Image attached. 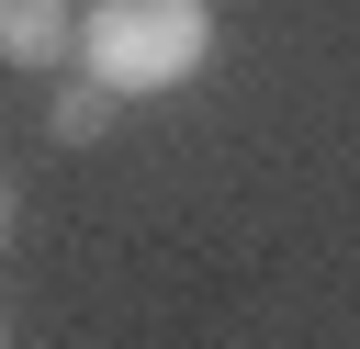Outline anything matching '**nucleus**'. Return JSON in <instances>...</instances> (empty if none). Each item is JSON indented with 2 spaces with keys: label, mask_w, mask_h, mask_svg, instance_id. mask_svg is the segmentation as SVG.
I'll list each match as a JSON object with an SVG mask.
<instances>
[{
  "label": "nucleus",
  "mask_w": 360,
  "mask_h": 349,
  "mask_svg": "<svg viewBox=\"0 0 360 349\" xmlns=\"http://www.w3.org/2000/svg\"><path fill=\"white\" fill-rule=\"evenodd\" d=\"M79 56L101 90H180L214 56V0H90Z\"/></svg>",
  "instance_id": "obj_1"
},
{
  "label": "nucleus",
  "mask_w": 360,
  "mask_h": 349,
  "mask_svg": "<svg viewBox=\"0 0 360 349\" xmlns=\"http://www.w3.org/2000/svg\"><path fill=\"white\" fill-rule=\"evenodd\" d=\"M0 56L11 68H56L68 56V0H0Z\"/></svg>",
  "instance_id": "obj_2"
},
{
  "label": "nucleus",
  "mask_w": 360,
  "mask_h": 349,
  "mask_svg": "<svg viewBox=\"0 0 360 349\" xmlns=\"http://www.w3.org/2000/svg\"><path fill=\"white\" fill-rule=\"evenodd\" d=\"M101 101H112V90H68V101H56V135H90V124H101Z\"/></svg>",
  "instance_id": "obj_3"
},
{
  "label": "nucleus",
  "mask_w": 360,
  "mask_h": 349,
  "mask_svg": "<svg viewBox=\"0 0 360 349\" xmlns=\"http://www.w3.org/2000/svg\"><path fill=\"white\" fill-rule=\"evenodd\" d=\"M0 225H11V191H0Z\"/></svg>",
  "instance_id": "obj_4"
}]
</instances>
